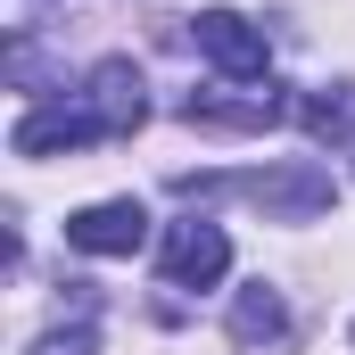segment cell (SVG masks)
I'll list each match as a JSON object with an SVG mask.
<instances>
[{"instance_id": "obj_1", "label": "cell", "mask_w": 355, "mask_h": 355, "mask_svg": "<svg viewBox=\"0 0 355 355\" xmlns=\"http://www.w3.org/2000/svg\"><path fill=\"white\" fill-rule=\"evenodd\" d=\"M182 198H257L265 215H281V223H314V215H331V198H339V182L322 174L314 157H289V166H265V174H207V182H174Z\"/></svg>"}, {"instance_id": "obj_2", "label": "cell", "mask_w": 355, "mask_h": 355, "mask_svg": "<svg viewBox=\"0 0 355 355\" xmlns=\"http://www.w3.org/2000/svg\"><path fill=\"white\" fill-rule=\"evenodd\" d=\"M83 107H91V124H99V141H132V132L149 124V91H141V67H132V58H99V67H91Z\"/></svg>"}, {"instance_id": "obj_3", "label": "cell", "mask_w": 355, "mask_h": 355, "mask_svg": "<svg viewBox=\"0 0 355 355\" xmlns=\"http://www.w3.org/2000/svg\"><path fill=\"white\" fill-rule=\"evenodd\" d=\"M190 42L223 67V83H265V33H257L240 8H207V17H190Z\"/></svg>"}, {"instance_id": "obj_4", "label": "cell", "mask_w": 355, "mask_h": 355, "mask_svg": "<svg viewBox=\"0 0 355 355\" xmlns=\"http://www.w3.org/2000/svg\"><path fill=\"white\" fill-rule=\"evenodd\" d=\"M182 116H190V124H223V132H265V124L289 116V99L272 83H223V91H190Z\"/></svg>"}, {"instance_id": "obj_5", "label": "cell", "mask_w": 355, "mask_h": 355, "mask_svg": "<svg viewBox=\"0 0 355 355\" xmlns=\"http://www.w3.org/2000/svg\"><path fill=\"white\" fill-rule=\"evenodd\" d=\"M141 240H149L141 198H99L83 215H67V248H83V257H132Z\"/></svg>"}, {"instance_id": "obj_6", "label": "cell", "mask_w": 355, "mask_h": 355, "mask_svg": "<svg viewBox=\"0 0 355 355\" xmlns=\"http://www.w3.org/2000/svg\"><path fill=\"white\" fill-rule=\"evenodd\" d=\"M91 141H99V124H91L83 99H75V107H67V99L25 107V116H17V132H8V149H17V157H58V149H91Z\"/></svg>"}, {"instance_id": "obj_7", "label": "cell", "mask_w": 355, "mask_h": 355, "mask_svg": "<svg viewBox=\"0 0 355 355\" xmlns=\"http://www.w3.org/2000/svg\"><path fill=\"white\" fill-rule=\"evenodd\" d=\"M223 272H232V240L215 223H174L166 232V281L174 289H215Z\"/></svg>"}, {"instance_id": "obj_8", "label": "cell", "mask_w": 355, "mask_h": 355, "mask_svg": "<svg viewBox=\"0 0 355 355\" xmlns=\"http://www.w3.org/2000/svg\"><path fill=\"white\" fill-rule=\"evenodd\" d=\"M281 331H289L281 289H265V281H257V289H240V297H232V339H240V347H272Z\"/></svg>"}, {"instance_id": "obj_9", "label": "cell", "mask_w": 355, "mask_h": 355, "mask_svg": "<svg viewBox=\"0 0 355 355\" xmlns=\"http://www.w3.org/2000/svg\"><path fill=\"white\" fill-rule=\"evenodd\" d=\"M297 124H306L314 141L355 132V91H306V99H297Z\"/></svg>"}, {"instance_id": "obj_10", "label": "cell", "mask_w": 355, "mask_h": 355, "mask_svg": "<svg viewBox=\"0 0 355 355\" xmlns=\"http://www.w3.org/2000/svg\"><path fill=\"white\" fill-rule=\"evenodd\" d=\"M25 355H99V339H91L83 322H75V331H50V339H33Z\"/></svg>"}]
</instances>
